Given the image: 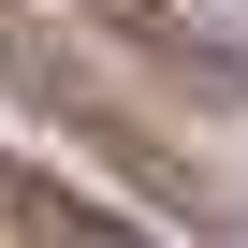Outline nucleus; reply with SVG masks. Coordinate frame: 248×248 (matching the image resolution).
<instances>
[{"mask_svg": "<svg viewBox=\"0 0 248 248\" xmlns=\"http://www.w3.org/2000/svg\"><path fill=\"white\" fill-rule=\"evenodd\" d=\"M0 248H146V233L102 219V204H73V190L30 175V161H0Z\"/></svg>", "mask_w": 248, "mask_h": 248, "instance_id": "obj_1", "label": "nucleus"}]
</instances>
